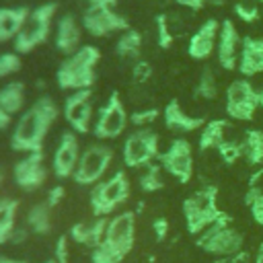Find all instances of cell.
<instances>
[{"instance_id": "6da1fadb", "label": "cell", "mask_w": 263, "mask_h": 263, "mask_svg": "<svg viewBox=\"0 0 263 263\" xmlns=\"http://www.w3.org/2000/svg\"><path fill=\"white\" fill-rule=\"evenodd\" d=\"M55 119H58V105L53 103V99L39 97L18 117L10 136V148L14 152H25V154L41 152L45 136Z\"/></svg>"}, {"instance_id": "7a4b0ae2", "label": "cell", "mask_w": 263, "mask_h": 263, "mask_svg": "<svg viewBox=\"0 0 263 263\" xmlns=\"http://www.w3.org/2000/svg\"><path fill=\"white\" fill-rule=\"evenodd\" d=\"M136 245V212L123 210L109 218L103 242L92 249V263H121Z\"/></svg>"}, {"instance_id": "3957f363", "label": "cell", "mask_w": 263, "mask_h": 263, "mask_svg": "<svg viewBox=\"0 0 263 263\" xmlns=\"http://www.w3.org/2000/svg\"><path fill=\"white\" fill-rule=\"evenodd\" d=\"M99 60H101V53L95 45H82L74 53L66 55V60L60 64V68L55 72L58 86L62 90H70V92L92 88V84L97 80L95 68H97Z\"/></svg>"}, {"instance_id": "277c9868", "label": "cell", "mask_w": 263, "mask_h": 263, "mask_svg": "<svg viewBox=\"0 0 263 263\" xmlns=\"http://www.w3.org/2000/svg\"><path fill=\"white\" fill-rule=\"evenodd\" d=\"M224 212L218 208V187L203 185L183 201V218L189 234H201Z\"/></svg>"}, {"instance_id": "5b68a950", "label": "cell", "mask_w": 263, "mask_h": 263, "mask_svg": "<svg viewBox=\"0 0 263 263\" xmlns=\"http://www.w3.org/2000/svg\"><path fill=\"white\" fill-rule=\"evenodd\" d=\"M197 247L214 257H236L242 253L245 236L232 226V218L224 212L212 226L197 234Z\"/></svg>"}, {"instance_id": "8992f818", "label": "cell", "mask_w": 263, "mask_h": 263, "mask_svg": "<svg viewBox=\"0 0 263 263\" xmlns=\"http://www.w3.org/2000/svg\"><path fill=\"white\" fill-rule=\"evenodd\" d=\"M129 199V179L125 171H115L90 189V210L95 218H109L119 205Z\"/></svg>"}, {"instance_id": "52a82bcc", "label": "cell", "mask_w": 263, "mask_h": 263, "mask_svg": "<svg viewBox=\"0 0 263 263\" xmlns=\"http://www.w3.org/2000/svg\"><path fill=\"white\" fill-rule=\"evenodd\" d=\"M55 10H58L55 2H45V4H39L37 8H33L29 12L21 33L12 41L14 49L18 53H29V51H33L35 47H39L41 43L47 41V37L51 33V23H53Z\"/></svg>"}, {"instance_id": "ba28073f", "label": "cell", "mask_w": 263, "mask_h": 263, "mask_svg": "<svg viewBox=\"0 0 263 263\" xmlns=\"http://www.w3.org/2000/svg\"><path fill=\"white\" fill-rule=\"evenodd\" d=\"M84 12H82V29L90 33L92 37H107L117 31H127L129 21L113 10V4L107 0H82Z\"/></svg>"}, {"instance_id": "9c48e42d", "label": "cell", "mask_w": 263, "mask_h": 263, "mask_svg": "<svg viewBox=\"0 0 263 263\" xmlns=\"http://www.w3.org/2000/svg\"><path fill=\"white\" fill-rule=\"evenodd\" d=\"M113 160V150L107 144H90L82 150L78 166L72 175L76 185H97L103 181V175L107 173L109 164Z\"/></svg>"}, {"instance_id": "30bf717a", "label": "cell", "mask_w": 263, "mask_h": 263, "mask_svg": "<svg viewBox=\"0 0 263 263\" xmlns=\"http://www.w3.org/2000/svg\"><path fill=\"white\" fill-rule=\"evenodd\" d=\"M226 115L236 121H251L259 107V90L249 78H236L226 88Z\"/></svg>"}, {"instance_id": "8fae6325", "label": "cell", "mask_w": 263, "mask_h": 263, "mask_svg": "<svg viewBox=\"0 0 263 263\" xmlns=\"http://www.w3.org/2000/svg\"><path fill=\"white\" fill-rule=\"evenodd\" d=\"M123 164L129 168L148 166L158 158V134L150 127H136L123 142Z\"/></svg>"}, {"instance_id": "7c38bea8", "label": "cell", "mask_w": 263, "mask_h": 263, "mask_svg": "<svg viewBox=\"0 0 263 263\" xmlns=\"http://www.w3.org/2000/svg\"><path fill=\"white\" fill-rule=\"evenodd\" d=\"M129 123V113L125 111L117 92H111L109 99L99 107L97 119L92 123V134L99 140H113L123 134Z\"/></svg>"}, {"instance_id": "4fadbf2b", "label": "cell", "mask_w": 263, "mask_h": 263, "mask_svg": "<svg viewBox=\"0 0 263 263\" xmlns=\"http://www.w3.org/2000/svg\"><path fill=\"white\" fill-rule=\"evenodd\" d=\"M158 164L179 183H189L193 179V148L187 140L177 138L171 146L158 154Z\"/></svg>"}, {"instance_id": "5bb4252c", "label": "cell", "mask_w": 263, "mask_h": 263, "mask_svg": "<svg viewBox=\"0 0 263 263\" xmlns=\"http://www.w3.org/2000/svg\"><path fill=\"white\" fill-rule=\"evenodd\" d=\"M64 117L72 132L88 134L92 132V88L74 90L64 101Z\"/></svg>"}, {"instance_id": "9a60e30c", "label": "cell", "mask_w": 263, "mask_h": 263, "mask_svg": "<svg viewBox=\"0 0 263 263\" xmlns=\"http://www.w3.org/2000/svg\"><path fill=\"white\" fill-rule=\"evenodd\" d=\"M80 144H78V136L76 132H64L58 146H55V152H53V158H51V168H53V175L58 179H68L74 175L76 166H78V160H80Z\"/></svg>"}, {"instance_id": "2e32d148", "label": "cell", "mask_w": 263, "mask_h": 263, "mask_svg": "<svg viewBox=\"0 0 263 263\" xmlns=\"http://www.w3.org/2000/svg\"><path fill=\"white\" fill-rule=\"evenodd\" d=\"M14 183L23 191H35L39 189L47 179V168L43 164V150L41 152H29L14 164Z\"/></svg>"}, {"instance_id": "e0dca14e", "label": "cell", "mask_w": 263, "mask_h": 263, "mask_svg": "<svg viewBox=\"0 0 263 263\" xmlns=\"http://www.w3.org/2000/svg\"><path fill=\"white\" fill-rule=\"evenodd\" d=\"M220 21L216 18H208L203 21L197 31L191 35L189 39V45H187V53L191 60H197V62H203L208 60L216 47H218V35H220Z\"/></svg>"}, {"instance_id": "ac0fdd59", "label": "cell", "mask_w": 263, "mask_h": 263, "mask_svg": "<svg viewBox=\"0 0 263 263\" xmlns=\"http://www.w3.org/2000/svg\"><path fill=\"white\" fill-rule=\"evenodd\" d=\"M240 45L242 39L234 27V23L230 18L222 21L220 25V35H218V47H216V55H218V64L224 70H236L238 66V55H240Z\"/></svg>"}, {"instance_id": "d6986e66", "label": "cell", "mask_w": 263, "mask_h": 263, "mask_svg": "<svg viewBox=\"0 0 263 263\" xmlns=\"http://www.w3.org/2000/svg\"><path fill=\"white\" fill-rule=\"evenodd\" d=\"M162 119H164V125L166 129L171 132H179V134H189V132H197L205 125V119L203 117H197V115H189L181 103L177 99H171L164 109H162Z\"/></svg>"}, {"instance_id": "ffe728a7", "label": "cell", "mask_w": 263, "mask_h": 263, "mask_svg": "<svg viewBox=\"0 0 263 263\" xmlns=\"http://www.w3.org/2000/svg\"><path fill=\"white\" fill-rule=\"evenodd\" d=\"M80 37H82V29H80V23L76 21V16L72 12L62 14L58 25H55V35H53L55 49L62 51L64 55H70L82 47Z\"/></svg>"}, {"instance_id": "44dd1931", "label": "cell", "mask_w": 263, "mask_h": 263, "mask_svg": "<svg viewBox=\"0 0 263 263\" xmlns=\"http://www.w3.org/2000/svg\"><path fill=\"white\" fill-rule=\"evenodd\" d=\"M236 70L242 74V78L263 74V39H259V37L242 39Z\"/></svg>"}, {"instance_id": "7402d4cb", "label": "cell", "mask_w": 263, "mask_h": 263, "mask_svg": "<svg viewBox=\"0 0 263 263\" xmlns=\"http://www.w3.org/2000/svg\"><path fill=\"white\" fill-rule=\"evenodd\" d=\"M109 218H95L92 222H76V224L70 226V232L68 234H70V238L74 242L84 245V247H90V249H97L103 242V238H105Z\"/></svg>"}, {"instance_id": "603a6c76", "label": "cell", "mask_w": 263, "mask_h": 263, "mask_svg": "<svg viewBox=\"0 0 263 263\" xmlns=\"http://www.w3.org/2000/svg\"><path fill=\"white\" fill-rule=\"evenodd\" d=\"M27 6H16V8H0V43L14 41L16 35L21 33L27 16H29Z\"/></svg>"}, {"instance_id": "cb8c5ba5", "label": "cell", "mask_w": 263, "mask_h": 263, "mask_svg": "<svg viewBox=\"0 0 263 263\" xmlns=\"http://www.w3.org/2000/svg\"><path fill=\"white\" fill-rule=\"evenodd\" d=\"M226 129H228V121L226 119H210L205 121V125L199 129V140L197 146L201 152L218 148L224 140H226Z\"/></svg>"}, {"instance_id": "d4e9b609", "label": "cell", "mask_w": 263, "mask_h": 263, "mask_svg": "<svg viewBox=\"0 0 263 263\" xmlns=\"http://www.w3.org/2000/svg\"><path fill=\"white\" fill-rule=\"evenodd\" d=\"M25 226H27L33 234H39V236L49 234V232H51V208H49L45 201L31 205L29 212H27Z\"/></svg>"}, {"instance_id": "484cf974", "label": "cell", "mask_w": 263, "mask_h": 263, "mask_svg": "<svg viewBox=\"0 0 263 263\" xmlns=\"http://www.w3.org/2000/svg\"><path fill=\"white\" fill-rule=\"evenodd\" d=\"M18 201L14 197H0V245L10 242V236L16 228Z\"/></svg>"}, {"instance_id": "4316f807", "label": "cell", "mask_w": 263, "mask_h": 263, "mask_svg": "<svg viewBox=\"0 0 263 263\" xmlns=\"http://www.w3.org/2000/svg\"><path fill=\"white\" fill-rule=\"evenodd\" d=\"M25 99H27V90L23 82H6L4 86H0V105L10 115H16L23 111Z\"/></svg>"}, {"instance_id": "83f0119b", "label": "cell", "mask_w": 263, "mask_h": 263, "mask_svg": "<svg viewBox=\"0 0 263 263\" xmlns=\"http://www.w3.org/2000/svg\"><path fill=\"white\" fill-rule=\"evenodd\" d=\"M242 148H245V160L251 166H263V129L251 127L245 129L242 136Z\"/></svg>"}, {"instance_id": "f1b7e54d", "label": "cell", "mask_w": 263, "mask_h": 263, "mask_svg": "<svg viewBox=\"0 0 263 263\" xmlns=\"http://www.w3.org/2000/svg\"><path fill=\"white\" fill-rule=\"evenodd\" d=\"M140 49H142V35H140V31H136V29L129 27L127 31H123L117 37L115 53L121 60H136L140 55Z\"/></svg>"}, {"instance_id": "f546056e", "label": "cell", "mask_w": 263, "mask_h": 263, "mask_svg": "<svg viewBox=\"0 0 263 263\" xmlns=\"http://www.w3.org/2000/svg\"><path fill=\"white\" fill-rule=\"evenodd\" d=\"M164 187V179H162V166L150 162L148 166H144V173L140 175V189L144 193H156Z\"/></svg>"}, {"instance_id": "4dcf8cb0", "label": "cell", "mask_w": 263, "mask_h": 263, "mask_svg": "<svg viewBox=\"0 0 263 263\" xmlns=\"http://www.w3.org/2000/svg\"><path fill=\"white\" fill-rule=\"evenodd\" d=\"M195 97L199 99H205V101H214L218 97V84H216V76L210 68H203L199 78H197V84H195Z\"/></svg>"}, {"instance_id": "1f68e13d", "label": "cell", "mask_w": 263, "mask_h": 263, "mask_svg": "<svg viewBox=\"0 0 263 263\" xmlns=\"http://www.w3.org/2000/svg\"><path fill=\"white\" fill-rule=\"evenodd\" d=\"M216 150H218L220 158H222L226 164H234L238 158H242V156H245L242 140H224Z\"/></svg>"}, {"instance_id": "d6a6232c", "label": "cell", "mask_w": 263, "mask_h": 263, "mask_svg": "<svg viewBox=\"0 0 263 263\" xmlns=\"http://www.w3.org/2000/svg\"><path fill=\"white\" fill-rule=\"evenodd\" d=\"M154 25H156V39H158V45L162 49H168L173 43H175V35H173V29L168 25V16L166 14H158L154 18Z\"/></svg>"}, {"instance_id": "836d02e7", "label": "cell", "mask_w": 263, "mask_h": 263, "mask_svg": "<svg viewBox=\"0 0 263 263\" xmlns=\"http://www.w3.org/2000/svg\"><path fill=\"white\" fill-rule=\"evenodd\" d=\"M160 115H162V113H160V109H156V107L138 109V111H132V113H129V123H132L134 127H148V125L154 123Z\"/></svg>"}, {"instance_id": "e575fe53", "label": "cell", "mask_w": 263, "mask_h": 263, "mask_svg": "<svg viewBox=\"0 0 263 263\" xmlns=\"http://www.w3.org/2000/svg\"><path fill=\"white\" fill-rule=\"evenodd\" d=\"M21 70V55L18 51H4L0 53V78H8Z\"/></svg>"}, {"instance_id": "d590c367", "label": "cell", "mask_w": 263, "mask_h": 263, "mask_svg": "<svg viewBox=\"0 0 263 263\" xmlns=\"http://www.w3.org/2000/svg\"><path fill=\"white\" fill-rule=\"evenodd\" d=\"M234 14L242 23H257L259 21V6L251 0H240L234 4Z\"/></svg>"}, {"instance_id": "8d00e7d4", "label": "cell", "mask_w": 263, "mask_h": 263, "mask_svg": "<svg viewBox=\"0 0 263 263\" xmlns=\"http://www.w3.org/2000/svg\"><path fill=\"white\" fill-rule=\"evenodd\" d=\"M245 203L249 205L251 218H253L259 226H263V193L253 195V197H247V199H245Z\"/></svg>"}, {"instance_id": "74e56055", "label": "cell", "mask_w": 263, "mask_h": 263, "mask_svg": "<svg viewBox=\"0 0 263 263\" xmlns=\"http://www.w3.org/2000/svg\"><path fill=\"white\" fill-rule=\"evenodd\" d=\"M150 76H152V66H150L148 62L140 60V62L134 64V68H132V78H134L136 82H146Z\"/></svg>"}, {"instance_id": "f35d334b", "label": "cell", "mask_w": 263, "mask_h": 263, "mask_svg": "<svg viewBox=\"0 0 263 263\" xmlns=\"http://www.w3.org/2000/svg\"><path fill=\"white\" fill-rule=\"evenodd\" d=\"M152 232H154V238L156 242H164L166 236H168V220L164 216H158L152 220Z\"/></svg>"}, {"instance_id": "ab89813d", "label": "cell", "mask_w": 263, "mask_h": 263, "mask_svg": "<svg viewBox=\"0 0 263 263\" xmlns=\"http://www.w3.org/2000/svg\"><path fill=\"white\" fill-rule=\"evenodd\" d=\"M53 259L58 263H68L70 261V253H68V238L66 234H60L55 240V249H53Z\"/></svg>"}, {"instance_id": "60d3db41", "label": "cell", "mask_w": 263, "mask_h": 263, "mask_svg": "<svg viewBox=\"0 0 263 263\" xmlns=\"http://www.w3.org/2000/svg\"><path fill=\"white\" fill-rule=\"evenodd\" d=\"M64 197H66L64 185H53V187H49V191H47V195H45V203L53 210V208H58V205L62 203Z\"/></svg>"}, {"instance_id": "b9f144b4", "label": "cell", "mask_w": 263, "mask_h": 263, "mask_svg": "<svg viewBox=\"0 0 263 263\" xmlns=\"http://www.w3.org/2000/svg\"><path fill=\"white\" fill-rule=\"evenodd\" d=\"M29 234H31V230L27 226H16L14 232H12V236H10V242L12 245H21V242H25L29 238Z\"/></svg>"}, {"instance_id": "7bdbcfd3", "label": "cell", "mask_w": 263, "mask_h": 263, "mask_svg": "<svg viewBox=\"0 0 263 263\" xmlns=\"http://www.w3.org/2000/svg\"><path fill=\"white\" fill-rule=\"evenodd\" d=\"M179 6H185V8H189V10H201L205 4H208V0H175Z\"/></svg>"}, {"instance_id": "ee69618b", "label": "cell", "mask_w": 263, "mask_h": 263, "mask_svg": "<svg viewBox=\"0 0 263 263\" xmlns=\"http://www.w3.org/2000/svg\"><path fill=\"white\" fill-rule=\"evenodd\" d=\"M10 123H12V115L0 105V132H4V129H8L10 127Z\"/></svg>"}, {"instance_id": "f6af8a7d", "label": "cell", "mask_w": 263, "mask_h": 263, "mask_svg": "<svg viewBox=\"0 0 263 263\" xmlns=\"http://www.w3.org/2000/svg\"><path fill=\"white\" fill-rule=\"evenodd\" d=\"M242 259H247L245 253H240V255H236V257H218V259L212 261V263H240Z\"/></svg>"}, {"instance_id": "bcb514c9", "label": "cell", "mask_w": 263, "mask_h": 263, "mask_svg": "<svg viewBox=\"0 0 263 263\" xmlns=\"http://www.w3.org/2000/svg\"><path fill=\"white\" fill-rule=\"evenodd\" d=\"M249 183H257V185H261V187H263V166H259V168L251 175Z\"/></svg>"}, {"instance_id": "7dc6e473", "label": "cell", "mask_w": 263, "mask_h": 263, "mask_svg": "<svg viewBox=\"0 0 263 263\" xmlns=\"http://www.w3.org/2000/svg\"><path fill=\"white\" fill-rule=\"evenodd\" d=\"M0 263H29L25 259H14V257H8V255H0Z\"/></svg>"}, {"instance_id": "c3c4849f", "label": "cell", "mask_w": 263, "mask_h": 263, "mask_svg": "<svg viewBox=\"0 0 263 263\" xmlns=\"http://www.w3.org/2000/svg\"><path fill=\"white\" fill-rule=\"evenodd\" d=\"M255 263H263V240L259 242L257 247V253H255Z\"/></svg>"}, {"instance_id": "681fc988", "label": "cell", "mask_w": 263, "mask_h": 263, "mask_svg": "<svg viewBox=\"0 0 263 263\" xmlns=\"http://www.w3.org/2000/svg\"><path fill=\"white\" fill-rule=\"evenodd\" d=\"M259 107H261V109H263V88H261V90H259Z\"/></svg>"}, {"instance_id": "f907efd6", "label": "cell", "mask_w": 263, "mask_h": 263, "mask_svg": "<svg viewBox=\"0 0 263 263\" xmlns=\"http://www.w3.org/2000/svg\"><path fill=\"white\" fill-rule=\"evenodd\" d=\"M208 2H212V4H216V6H220V4H224V0H208Z\"/></svg>"}, {"instance_id": "816d5d0a", "label": "cell", "mask_w": 263, "mask_h": 263, "mask_svg": "<svg viewBox=\"0 0 263 263\" xmlns=\"http://www.w3.org/2000/svg\"><path fill=\"white\" fill-rule=\"evenodd\" d=\"M43 263H58V261H55V259L51 257V259H47V261H43Z\"/></svg>"}, {"instance_id": "f5cc1de1", "label": "cell", "mask_w": 263, "mask_h": 263, "mask_svg": "<svg viewBox=\"0 0 263 263\" xmlns=\"http://www.w3.org/2000/svg\"><path fill=\"white\" fill-rule=\"evenodd\" d=\"M2 181H4V175H2V171H0V187H2Z\"/></svg>"}, {"instance_id": "db71d44e", "label": "cell", "mask_w": 263, "mask_h": 263, "mask_svg": "<svg viewBox=\"0 0 263 263\" xmlns=\"http://www.w3.org/2000/svg\"><path fill=\"white\" fill-rule=\"evenodd\" d=\"M107 2H109V4H115V2H117V0H107Z\"/></svg>"}, {"instance_id": "11a10c76", "label": "cell", "mask_w": 263, "mask_h": 263, "mask_svg": "<svg viewBox=\"0 0 263 263\" xmlns=\"http://www.w3.org/2000/svg\"><path fill=\"white\" fill-rule=\"evenodd\" d=\"M253 2H263V0H253Z\"/></svg>"}]
</instances>
